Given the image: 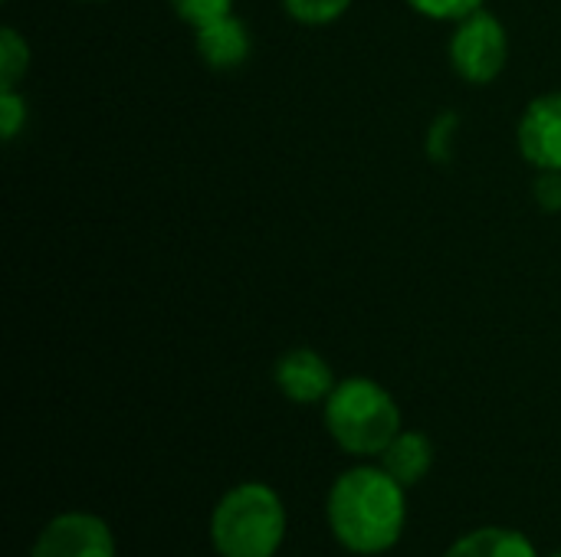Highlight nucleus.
<instances>
[{"instance_id":"f257e3e1","label":"nucleus","mask_w":561,"mask_h":557,"mask_svg":"<svg viewBox=\"0 0 561 557\" xmlns=\"http://www.w3.org/2000/svg\"><path fill=\"white\" fill-rule=\"evenodd\" d=\"M332 538L358 557L388 555L408 529V486L381 463L345 469L325 499Z\"/></svg>"},{"instance_id":"f03ea898","label":"nucleus","mask_w":561,"mask_h":557,"mask_svg":"<svg viewBox=\"0 0 561 557\" xmlns=\"http://www.w3.org/2000/svg\"><path fill=\"white\" fill-rule=\"evenodd\" d=\"M286 529V502L266 483H237L210 512V545L220 557H276Z\"/></svg>"},{"instance_id":"7ed1b4c3","label":"nucleus","mask_w":561,"mask_h":557,"mask_svg":"<svg viewBox=\"0 0 561 557\" xmlns=\"http://www.w3.org/2000/svg\"><path fill=\"white\" fill-rule=\"evenodd\" d=\"M325 430L332 443L348 456H381L388 443L404 430L401 427V407L371 378H345L335 384V391L325 401L322 410Z\"/></svg>"},{"instance_id":"20e7f679","label":"nucleus","mask_w":561,"mask_h":557,"mask_svg":"<svg viewBox=\"0 0 561 557\" xmlns=\"http://www.w3.org/2000/svg\"><path fill=\"white\" fill-rule=\"evenodd\" d=\"M450 66L454 72L470 85H490L510 59V36L500 16L490 10H477L463 20H457V30L450 33Z\"/></svg>"},{"instance_id":"39448f33","label":"nucleus","mask_w":561,"mask_h":557,"mask_svg":"<svg viewBox=\"0 0 561 557\" xmlns=\"http://www.w3.org/2000/svg\"><path fill=\"white\" fill-rule=\"evenodd\" d=\"M30 557H115V535L92 512H62L43 525Z\"/></svg>"},{"instance_id":"423d86ee","label":"nucleus","mask_w":561,"mask_h":557,"mask_svg":"<svg viewBox=\"0 0 561 557\" xmlns=\"http://www.w3.org/2000/svg\"><path fill=\"white\" fill-rule=\"evenodd\" d=\"M519 154L539 171H561V92L533 98L516 125Z\"/></svg>"},{"instance_id":"0eeeda50","label":"nucleus","mask_w":561,"mask_h":557,"mask_svg":"<svg viewBox=\"0 0 561 557\" xmlns=\"http://www.w3.org/2000/svg\"><path fill=\"white\" fill-rule=\"evenodd\" d=\"M273 381H276V391L293 401V404H325L329 394L335 391V374L329 368V361L312 351V348H293L286 351L276 368H273Z\"/></svg>"},{"instance_id":"6e6552de","label":"nucleus","mask_w":561,"mask_h":557,"mask_svg":"<svg viewBox=\"0 0 561 557\" xmlns=\"http://www.w3.org/2000/svg\"><path fill=\"white\" fill-rule=\"evenodd\" d=\"M194 49H197V56H201V62L207 69L230 72V69H240L250 59L253 36H250V26L240 16L227 13V16L194 30Z\"/></svg>"},{"instance_id":"1a4fd4ad","label":"nucleus","mask_w":561,"mask_h":557,"mask_svg":"<svg viewBox=\"0 0 561 557\" xmlns=\"http://www.w3.org/2000/svg\"><path fill=\"white\" fill-rule=\"evenodd\" d=\"M378 463L401 483V486H417L427 479V473L434 469V443L427 433L421 430H401L388 450L378 456Z\"/></svg>"},{"instance_id":"9d476101","label":"nucleus","mask_w":561,"mask_h":557,"mask_svg":"<svg viewBox=\"0 0 561 557\" xmlns=\"http://www.w3.org/2000/svg\"><path fill=\"white\" fill-rule=\"evenodd\" d=\"M444 557H539V552L529 535H523L516 529L486 525V529H473V532L460 535L444 552Z\"/></svg>"},{"instance_id":"9b49d317","label":"nucleus","mask_w":561,"mask_h":557,"mask_svg":"<svg viewBox=\"0 0 561 557\" xmlns=\"http://www.w3.org/2000/svg\"><path fill=\"white\" fill-rule=\"evenodd\" d=\"M26 69H30L26 39L13 26H3L0 30V89H16Z\"/></svg>"},{"instance_id":"f8f14e48","label":"nucleus","mask_w":561,"mask_h":557,"mask_svg":"<svg viewBox=\"0 0 561 557\" xmlns=\"http://www.w3.org/2000/svg\"><path fill=\"white\" fill-rule=\"evenodd\" d=\"M279 3L296 23L306 26H329L339 16H345L352 7V0H279Z\"/></svg>"},{"instance_id":"ddd939ff","label":"nucleus","mask_w":561,"mask_h":557,"mask_svg":"<svg viewBox=\"0 0 561 557\" xmlns=\"http://www.w3.org/2000/svg\"><path fill=\"white\" fill-rule=\"evenodd\" d=\"M171 10L187 23V26H204V23H214L227 13H233V0H168Z\"/></svg>"},{"instance_id":"4468645a","label":"nucleus","mask_w":561,"mask_h":557,"mask_svg":"<svg viewBox=\"0 0 561 557\" xmlns=\"http://www.w3.org/2000/svg\"><path fill=\"white\" fill-rule=\"evenodd\" d=\"M414 13L427 16V20H463L477 10H483L486 0H404Z\"/></svg>"},{"instance_id":"2eb2a0df","label":"nucleus","mask_w":561,"mask_h":557,"mask_svg":"<svg viewBox=\"0 0 561 557\" xmlns=\"http://www.w3.org/2000/svg\"><path fill=\"white\" fill-rule=\"evenodd\" d=\"M26 125V98L16 89H0V131L3 141H13Z\"/></svg>"},{"instance_id":"dca6fc26","label":"nucleus","mask_w":561,"mask_h":557,"mask_svg":"<svg viewBox=\"0 0 561 557\" xmlns=\"http://www.w3.org/2000/svg\"><path fill=\"white\" fill-rule=\"evenodd\" d=\"M457 125H460V118H457L454 112H444V115L434 121V128H431V141H427V151H431V158H434L437 164L450 161V144H454Z\"/></svg>"},{"instance_id":"f3484780","label":"nucleus","mask_w":561,"mask_h":557,"mask_svg":"<svg viewBox=\"0 0 561 557\" xmlns=\"http://www.w3.org/2000/svg\"><path fill=\"white\" fill-rule=\"evenodd\" d=\"M533 194H536V204H539L546 213H559L561 210V171H539Z\"/></svg>"},{"instance_id":"a211bd4d","label":"nucleus","mask_w":561,"mask_h":557,"mask_svg":"<svg viewBox=\"0 0 561 557\" xmlns=\"http://www.w3.org/2000/svg\"><path fill=\"white\" fill-rule=\"evenodd\" d=\"M79 3H108V0H79Z\"/></svg>"},{"instance_id":"6ab92c4d","label":"nucleus","mask_w":561,"mask_h":557,"mask_svg":"<svg viewBox=\"0 0 561 557\" xmlns=\"http://www.w3.org/2000/svg\"><path fill=\"white\" fill-rule=\"evenodd\" d=\"M549 557H561V552H556V555H549Z\"/></svg>"}]
</instances>
